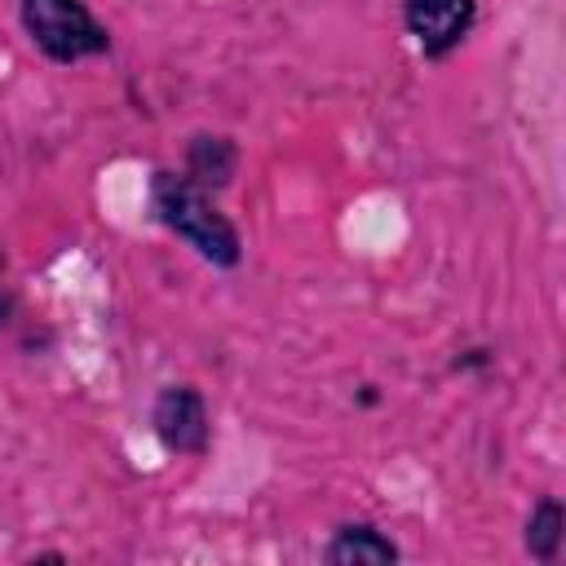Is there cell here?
I'll return each instance as SVG.
<instances>
[{
    "instance_id": "277c9868",
    "label": "cell",
    "mask_w": 566,
    "mask_h": 566,
    "mask_svg": "<svg viewBox=\"0 0 566 566\" xmlns=\"http://www.w3.org/2000/svg\"><path fill=\"white\" fill-rule=\"evenodd\" d=\"M402 22L429 62L451 57L478 22V0H402Z\"/></svg>"
},
{
    "instance_id": "8992f818",
    "label": "cell",
    "mask_w": 566,
    "mask_h": 566,
    "mask_svg": "<svg viewBox=\"0 0 566 566\" xmlns=\"http://www.w3.org/2000/svg\"><path fill=\"white\" fill-rule=\"evenodd\" d=\"M181 172L195 186H203V190L230 186L234 172H239V146H234V137H226V133H195L186 142V168Z\"/></svg>"
},
{
    "instance_id": "5b68a950",
    "label": "cell",
    "mask_w": 566,
    "mask_h": 566,
    "mask_svg": "<svg viewBox=\"0 0 566 566\" xmlns=\"http://www.w3.org/2000/svg\"><path fill=\"white\" fill-rule=\"evenodd\" d=\"M398 557H402V548L380 526H371V522H345V526H336L332 539H327V548H323V562H332V566H363V562L385 566V562H398Z\"/></svg>"
},
{
    "instance_id": "6da1fadb",
    "label": "cell",
    "mask_w": 566,
    "mask_h": 566,
    "mask_svg": "<svg viewBox=\"0 0 566 566\" xmlns=\"http://www.w3.org/2000/svg\"><path fill=\"white\" fill-rule=\"evenodd\" d=\"M146 199H150V217L168 234H177L186 248H195L208 265L234 270L243 261V234H239V226L217 208L212 190L195 186L186 172L155 168Z\"/></svg>"
},
{
    "instance_id": "7a4b0ae2",
    "label": "cell",
    "mask_w": 566,
    "mask_h": 566,
    "mask_svg": "<svg viewBox=\"0 0 566 566\" xmlns=\"http://www.w3.org/2000/svg\"><path fill=\"white\" fill-rule=\"evenodd\" d=\"M18 13L27 40L57 66H75L111 49V31L93 18L84 0H22Z\"/></svg>"
},
{
    "instance_id": "52a82bcc",
    "label": "cell",
    "mask_w": 566,
    "mask_h": 566,
    "mask_svg": "<svg viewBox=\"0 0 566 566\" xmlns=\"http://www.w3.org/2000/svg\"><path fill=\"white\" fill-rule=\"evenodd\" d=\"M562 539H566V509H562L557 495H544V500L531 509V517H526L522 544H526V553H531L535 562H557Z\"/></svg>"
},
{
    "instance_id": "3957f363",
    "label": "cell",
    "mask_w": 566,
    "mask_h": 566,
    "mask_svg": "<svg viewBox=\"0 0 566 566\" xmlns=\"http://www.w3.org/2000/svg\"><path fill=\"white\" fill-rule=\"evenodd\" d=\"M150 429L172 455H203L212 442L208 402L195 385H164L150 407Z\"/></svg>"
}]
</instances>
